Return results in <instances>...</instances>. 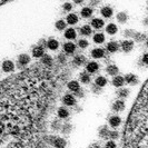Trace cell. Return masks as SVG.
Masks as SVG:
<instances>
[{"instance_id":"obj_25","label":"cell","mask_w":148,"mask_h":148,"mask_svg":"<svg viewBox=\"0 0 148 148\" xmlns=\"http://www.w3.org/2000/svg\"><path fill=\"white\" fill-rule=\"evenodd\" d=\"M106 30L109 35H115L117 32V26L115 23H109L107 27H106Z\"/></svg>"},{"instance_id":"obj_24","label":"cell","mask_w":148,"mask_h":148,"mask_svg":"<svg viewBox=\"0 0 148 148\" xmlns=\"http://www.w3.org/2000/svg\"><path fill=\"white\" fill-rule=\"evenodd\" d=\"M106 84H107V79L105 78L104 76H99V77H97L96 79V85L100 88V87H104L106 86Z\"/></svg>"},{"instance_id":"obj_1","label":"cell","mask_w":148,"mask_h":148,"mask_svg":"<svg viewBox=\"0 0 148 148\" xmlns=\"http://www.w3.org/2000/svg\"><path fill=\"white\" fill-rule=\"evenodd\" d=\"M45 68L0 84V148H37L41 118L51 92Z\"/></svg>"},{"instance_id":"obj_21","label":"cell","mask_w":148,"mask_h":148,"mask_svg":"<svg viewBox=\"0 0 148 148\" xmlns=\"http://www.w3.org/2000/svg\"><path fill=\"white\" fill-rule=\"evenodd\" d=\"M107 50L111 53H114V52H116L118 50V44L117 42H115V41H111L109 44L107 45Z\"/></svg>"},{"instance_id":"obj_3","label":"cell","mask_w":148,"mask_h":148,"mask_svg":"<svg viewBox=\"0 0 148 148\" xmlns=\"http://www.w3.org/2000/svg\"><path fill=\"white\" fill-rule=\"evenodd\" d=\"M62 101L66 106H74L76 104V98L73 95H65Z\"/></svg>"},{"instance_id":"obj_35","label":"cell","mask_w":148,"mask_h":148,"mask_svg":"<svg viewBox=\"0 0 148 148\" xmlns=\"http://www.w3.org/2000/svg\"><path fill=\"white\" fill-rule=\"evenodd\" d=\"M78 46H79L80 48H86V47L88 46V41H87L86 39H80V40L78 41Z\"/></svg>"},{"instance_id":"obj_38","label":"cell","mask_w":148,"mask_h":148,"mask_svg":"<svg viewBox=\"0 0 148 148\" xmlns=\"http://www.w3.org/2000/svg\"><path fill=\"white\" fill-rule=\"evenodd\" d=\"M108 136H109L110 138H117V137H118V133H117V132H110V133L108 134Z\"/></svg>"},{"instance_id":"obj_5","label":"cell","mask_w":148,"mask_h":148,"mask_svg":"<svg viewBox=\"0 0 148 148\" xmlns=\"http://www.w3.org/2000/svg\"><path fill=\"white\" fill-rule=\"evenodd\" d=\"M133 48L134 44L133 41H130V40H125V41L121 42V49L125 52H129L130 50H133Z\"/></svg>"},{"instance_id":"obj_13","label":"cell","mask_w":148,"mask_h":148,"mask_svg":"<svg viewBox=\"0 0 148 148\" xmlns=\"http://www.w3.org/2000/svg\"><path fill=\"white\" fill-rule=\"evenodd\" d=\"M124 108H125V103H124L121 99L115 101L114 105H112V109L115 111H121V110H124Z\"/></svg>"},{"instance_id":"obj_6","label":"cell","mask_w":148,"mask_h":148,"mask_svg":"<svg viewBox=\"0 0 148 148\" xmlns=\"http://www.w3.org/2000/svg\"><path fill=\"white\" fill-rule=\"evenodd\" d=\"M91 56L94 57V58H103L105 56V50L104 49H101V48H95V49H92L91 50Z\"/></svg>"},{"instance_id":"obj_36","label":"cell","mask_w":148,"mask_h":148,"mask_svg":"<svg viewBox=\"0 0 148 148\" xmlns=\"http://www.w3.org/2000/svg\"><path fill=\"white\" fill-rule=\"evenodd\" d=\"M117 146H116V143L114 140H109L107 144H106V146H105V148H116Z\"/></svg>"},{"instance_id":"obj_23","label":"cell","mask_w":148,"mask_h":148,"mask_svg":"<svg viewBox=\"0 0 148 148\" xmlns=\"http://www.w3.org/2000/svg\"><path fill=\"white\" fill-rule=\"evenodd\" d=\"M76 31H75V29H73V28H69V29H67L66 31H65V37L67 38V39H75L76 38Z\"/></svg>"},{"instance_id":"obj_37","label":"cell","mask_w":148,"mask_h":148,"mask_svg":"<svg viewBox=\"0 0 148 148\" xmlns=\"http://www.w3.org/2000/svg\"><path fill=\"white\" fill-rule=\"evenodd\" d=\"M64 10H66V11H69V10H71V8H73V5L70 3V2H66V3H64Z\"/></svg>"},{"instance_id":"obj_4","label":"cell","mask_w":148,"mask_h":148,"mask_svg":"<svg viewBox=\"0 0 148 148\" xmlns=\"http://www.w3.org/2000/svg\"><path fill=\"white\" fill-rule=\"evenodd\" d=\"M45 55V50L41 46H38V47H35L34 50H32V56L35 58H41Z\"/></svg>"},{"instance_id":"obj_18","label":"cell","mask_w":148,"mask_h":148,"mask_svg":"<svg viewBox=\"0 0 148 148\" xmlns=\"http://www.w3.org/2000/svg\"><path fill=\"white\" fill-rule=\"evenodd\" d=\"M68 88L70 89L71 91H75V92L79 91V90H80V87H79V82H76V80H73V82H70L69 84H68Z\"/></svg>"},{"instance_id":"obj_17","label":"cell","mask_w":148,"mask_h":148,"mask_svg":"<svg viewBox=\"0 0 148 148\" xmlns=\"http://www.w3.org/2000/svg\"><path fill=\"white\" fill-rule=\"evenodd\" d=\"M106 71L110 75V76H116V75L118 74L119 69H118V67L116 66V65H109V66L107 67Z\"/></svg>"},{"instance_id":"obj_10","label":"cell","mask_w":148,"mask_h":148,"mask_svg":"<svg viewBox=\"0 0 148 148\" xmlns=\"http://www.w3.org/2000/svg\"><path fill=\"white\" fill-rule=\"evenodd\" d=\"M91 26L95 28V29H100L104 27V20L100 19V18H95L91 20Z\"/></svg>"},{"instance_id":"obj_20","label":"cell","mask_w":148,"mask_h":148,"mask_svg":"<svg viewBox=\"0 0 148 148\" xmlns=\"http://www.w3.org/2000/svg\"><path fill=\"white\" fill-rule=\"evenodd\" d=\"M101 15L106 17V18H109L112 16V8L108 7V6H106V7H103L101 8Z\"/></svg>"},{"instance_id":"obj_40","label":"cell","mask_w":148,"mask_h":148,"mask_svg":"<svg viewBox=\"0 0 148 148\" xmlns=\"http://www.w3.org/2000/svg\"><path fill=\"white\" fill-rule=\"evenodd\" d=\"M90 148H99V146H98L97 144H94V145H91V146H90Z\"/></svg>"},{"instance_id":"obj_31","label":"cell","mask_w":148,"mask_h":148,"mask_svg":"<svg viewBox=\"0 0 148 148\" xmlns=\"http://www.w3.org/2000/svg\"><path fill=\"white\" fill-rule=\"evenodd\" d=\"M69 116V111L67 110L66 108H59L58 110V117L59 118H66Z\"/></svg>"},{"instance_id":"obj_19","label":"cell","mask_w":148,"mask_h":148,"mask_svg":"<svg viewBox=\"0 0 148 148\" xmlns=\"http://www.w3.org/2000/svg\"><path fill=\"white\" fill-rule=\"evenodd\" d=\"M85 62H86V58L82 55H78L74 58V64L76 66H82Z\"/></svg>"},{"instance_id":"obj_14","label":"cell","mask_w":148,"mask_h":148,"mask_svg":"<svg viewBox=\"0 0 148 148\" xmlns=\"http://www.w3.org/2000/svg\"><path fill=\"white\" fill-rule=\"evenodd\" d=\"M47 47H48L50 50H56V49L59 47V42H58L56 39L50 38V39L47 41Z\"/></svg>"},{"instance_id":"obj_28","label":"cell","mask_w":148,"mask_h":148,"mask_svg":"<svg viewBox=\"0 0 148 148\" xmlns=\"http://www.w3.org/2000/svg\"><path fill=\"white\" fill-rule=\"evenodd\" d=\"M80 32H82V36H89L91 34V27L85 25V26H82V28H80Z\"/></svg>"},{"instance_id":"obj_29","label":"cell","mask_w":148,"mask_h":148,"mask_svg":"<svg viewBox=\"0 0 148 148\" xmlns=\"http://www.w3.org/2000/svg\"><path fill=\"white\" fill-rule=\"evenodd\" d=\"M80 82H84V84H89L90 82V76H89V74H87V73H82V74H80Z\"/></svg>"},{"instance_id":"obj_2","label":"cell","mask_w":148,"mask_h":148,"mask_svg":"<svg viewBox=\"0 0 148 148\" xmlns=\"http://www.w3.org/2000/svg\"><path fill=\"white\" fill-rule=\"evenodd\" d=\"M14 69H15V65L11 60H5L2 62V70L5 73H11Z\"/></svg>"},{"instance_id":"obj_32","label":"cell","mask_w":148,"mask_h":148,"mask_svg":"<svg viewBox=\"0 0 148 148\" xmlns=\"http://www.w3.org/2000/svg\"><path fill=\"white\" fill-rule=\"evenodd\" d=\"M94 41L97 42V44H101V42L105 41V36L103 34H96L94 36Z\"/></svg>"},{"instance_id":"obj_11","label":"cell","mask_w":148,"mask_h":148,"mask_svg":"<svg viewBox=\"0 0 148 148\" xmlns=\"http://www.w3.org/2000/svg\"><path fill=\"white\" fill-rule=\"evenodd\" d=\"M64 50L66 53H74L76 50V45L73 42H66L64 45Z\"/></svg>"},{"instance_id":"obj_26","label":"cell","mask_w":148,"mask_h":148,"mask_svg":"<svg viewBox=\"0 0 148 148\" xmlns=\"http://www.w3.org/2000/svg\"><path fill=\"white\" fill-rule=\"evenodd\" d=\"M92 15V9L89 7H85L82 9V16L84 18H88Z\"/></svg>"},{"instance_id":"obj_9","label":"cell","mask_w":148,"mask_h":148,"mask_svg":"<svg viewBox=\"0 0 148 148\" xmlns=\"http://www.w3.org/2000/svg\"><path fill=\"white\" fill-rule=\"evenodd\" d=\"M99 69V65L95 62V61H91L87 65V71L90 73V74H94V73H97Z\"/></svg>"},{"instance_id":"obj_30","label":"cell","mask_w":148,"mask_h":148,"mask_svg":"<svg viewBox=\"0 0 148 148\" xmlns=\"http://www.w3.org/2000/svg\"><path fill=\"white\" fill-rule=\"evenodd\" d=\"M117 95H118L119 98H127L128 95H129V90L126 88L124 89H119L118 92H117Z\"/></svg>"},{"instance_id":"obj_33","label":"cell","mask_w":148,"mask_h":148,"mask_svg":"<svg viewBox=\"0 0 148 148\" xmlns=\"http://www.w3.org/2000/svg\"><path fill=\"white\" fill-rule=\"evenodd\" d=\"M127 15L125 14V12H119L118 16H117V19H118L119 22H121V23H124V22L127 21Z\"/></svg>"},{"instance_id":"obj_34","label":"cell","mask_w":148,"mask_h":148,"mask_svg":"<svg viewBox=\"0 0 148 148\" xmlns=\"http://www.w3.org/2000/svg\"><path fill=\"white\" fill-rule=\"evenodd\" d=\"M56 28L58 30H62L66 28V22L64 21V20H58V21L56 22Z\"/></svg>"},{"instance_id":"obj_7","label":"cell","mask_w":148,"mask_h":148,"mask_svg":"<svg viewBox=\"0 0 148 148\" xmlns=\"http://www.w3.org/2000/svg\"><path fill=\"white\" fill-rule=\"evenodd\" d=\"M18 62H19L20 66H26V65H28L30 62V57L28 55H26V53H22L18 58Z\"/></svg>"},{"instance_id":"obj_12","label":"cell","mask_w":148,"mask_h":148,"mask_svg":"<svg viewBox=\"0 0 148 148\" xmlns=\"http://www.w3.org/2000/svg\"><path fill=\"white\" fill-rule=\"evenodd\" d=\"M120 123H121V119L120 117L118 116H112L109 118V125H110L112 128H116V127H118L120 125Z\"/></svg>"},{"instance_id":"obj_16","label":"cell","mask_w":148,"mask_h":148,"mask_svg":"<svg viewBox=\"0 0 148 148\" xmlns=\"http://www.w3.org/2000/svg\"><path fill=\"white\" fill-rule=\"evenodd\" d=\"M124 77L123 76H115V78L112 79V85L115 86V87H121L123 85H124Z\"/></svg>"},{"instance_id":"obj_15","label":"cell","mask_w":148,"mask_h":148,"mask_svg":"<svg viewBox=\"0 0 148 148\" xmlns=\"http://www.w3.org/2000/svg\"><path fill=\"white\" fill-rule=\"evenodd\" d=\"M53 146L56 148H65L66 147V140L62 138H55L52 141Z\"/></svg>"},{"instance_id":"obj_22","label":"cell","mask_w":148,"mask_h":148,"mask_svg":"<svg viewBox=\"0 0 148 148\" xmlns=\"http://www.w3.org/2000/svg\"><path fill=\"white\" fill-rule=\"evenodd\" d=\"M67 22L69 25H75L78 22V16L75 15V14H69L67 16Z\"/></svg>"},{"instance_id":"obj_27","label":"cell","mask_w":148,"mask_h":148,"mask_svg":"<svg viewBox=\"0 0 148 148\" xmlns=\"http://www.w3.org/2000/svg\"><path fill=\"white\" fill-rule=\"evenodd\" d=\"M41 62L46 65V66H50L52 64V58L49 56V55H44L42 57H41Z\"/></svg>"},{"instance_id":"obj_39","label":"cell","mask_w":148,"mask_h":148,"mask_svg":"<svg viewBox=\"0 0 148 148\" xmlns=\"http://www.w3.org/2000/svg\"><path fill=\"white\" fill-rule=\"evenodd\" d=\"M147 57H148V55H147V53H145V55H144V57H143V62H144L145 65H147V64H148V61H147Z\"/></svg>"},{"instance_id":"obj_8","label":"cell","mask_w":148,"mask_h":148,"mask_svg":"<svg viewBox=\"0 0 148 148\" xmlns=\"http://www.w3.org/2000/svg\"><path fill=\"white\" fill-rule=\"evenodd\" d=\"M124 80H125V82H127V84L135 85V84H137L138 78H137V77H136L134 74H128V75H126V76L124 77Z\"/></svg>"}]
</instances>
